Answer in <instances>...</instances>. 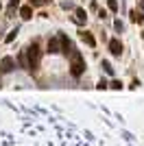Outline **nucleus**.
Instances as JSON below:
<instances>
[{
    "mask_svg": "<svg viewBox=\"0 0 144 146\" xmlns=\"http://www.w3.org/2000/svg\"><path fill=\"white\" fill-rule=\"evenodd\" d=\"M109 87H114V90H120L122 85H120V81H111V85H109Z\"/></svg>",
    "mask_w": 144,
    "mask_h": 146,
    "instance_id": "17",
    "label": "nucleus"
},
{
    "mask_svg": "<svg viewBox=\"0 0 144 146\" xmlns=\"http://www.w3.org/2000/svg\"><path fill=\"white\" fill-rule=\"evenodd\" d=\"M48 52L55 55V52H61V42H59V35L53 37V39H48Z\"/></svg>",
    "mask_w": 144,
    "mask_h": 146,
    "instance_id": "4",
    "label": "nucleus"
},
{
    "mask_svg": "<svg viewBox=\"0 0 144 146\" xmlns=\"http://www.w3.org/2000/svg\"><path fill=\"white\" fill-rule=\"evenodd\" d=\"M109 52L114 57H120L122 55V44H120L118 39H109Z\"/></svg>",
    "mask_w": 144,
    "mask_h": 146,
    "instance_id": "5",
    "label": "nucleus"
},
{
    "mask_svg": "<svg viewBox=\"0 0 144 146\" xmlns=\"http://www.w3.org/2000/svg\"><path fill=\"white\" fill-rule=\"evenodd\" d=\"M129 20H131V22H135V24H142V22H144V13L133 9V11L129 13Z\"/></svg>",
    "mask_w": 144,
    "mask_h": 146,
    "instance_id": "8",
    "label": "nucleus"
},
{
    "mask_svg": "<svg viewBox=\"0 0 144 146\" xmlns=\"http://www.w3.org/2000/svg\"><path fill=\"white\" fill-rule=\"evenodd\" d=\"M39 57H42V50L37 44H31L26 48V59H29V70H35L39 66Z\"/></svg>",
    "mask_w": 144,
    "mask_h": 146,
    "instance_id": "2",
    "label": "nucleus"
},
{
    "mask_svg": "<svg viewBox=\"0 0 144 146\" xmlns=\"http://www.w3.org/2000/svg\"><path fill=\"white\" fill-rule=\"evenodd\" d=\"M107 9H109V11H118V0H107Z\"/></svg>",
    "mask_w": 144,
    "mask_h": 146,
    "instance_id": "11",
    "label": "nucleus"
},
{
    "mask_svg": "<svg viewBox=\"0 0 144 146\" xmlns=\"http://www.w3.org/2000/svg\"><path fill=\"white\" fill-rule=\"evenodd\" d=\"M48 0H31V5H35V7H42V5H46Z\"/></svg>",
    "mask_w": 144,
    "mask_h": 146,
    "instance_id": "15",
    "label": "nucleus"
},
{
    "mask_svg": "<svg viewBox=\"0 0 144 146\" xmlns=\"http://www.w3.org/2000/svg\"><path fill=\"white\" fill-rule=\"evenodd\" d=\"M18 5H20V0H11V2H9V11H13Z\"/></svg>",
    "mask_w": 144,
    "mask_h": 146,
    "instance_id": "16",
    "label": "nucleus"
},
{
    "mask_svg": "<svg viewBox=\"0 0 144 146\" xmlns=\"http://www.w3.org/2000/svg\"><path fill=\"white\" fill-rule=\"evenodd\" d=\"M79 37H81V39H83V42L87 44L90 48H94V46H96V39H94V35H92V33H87V31H81V33H79Z\"/></svg>",
    "mask_w": 144,
    "mask_h": 146,
    "instance_id": "6",
    "label": "nucleus"
},
{
    "mask_svg": "<svg viewBox=\"0 0 144 146\" xmlns=\"http://www.w3.org/2000/svg\"><path fill=\"white\" fill-rule=\"evenodd\" d=\"M83 70H85L83 55L79 50H70V72H72V76H81Z\"/></svg>",
    "mask_w": 144,
    "mask_h": 146,
    "instance_id": "1",
    "label": "nucleus"
},
{
    "mask_svg": "<svg viewBox=\"0 0 144 146\" xmlns=\"http://www.w3.org/2000/svg\"><path fill=\"white\" fill-rule=\"evenodd\" d=\"M59 42H61V50L63 52H70V39L66 35H59Z\"/></svg>",
    "mask_w": 144,
    "mask_h": 146,
    "instance_id": "10",
    "label": "nucleus"
},
{
    "mask_svg": "<svg viewBox=\"0 0 144 146\" xmlns=\"http://www.w3.org/2000/svg\"><path fill=\"white\" fill-rule=\"evenodd\" d=\"M114 26H116V31H122V22H120V20H116V24H114Z\"/></svg>",
    "mask_w": 144,
    "mask_h": 146,
    "instance_id": "18",
    "label": "nucleus"
},
{
    "mask_svg": "<svg viewBox=\"0 0 144 146\" xmlns=\"http://www.w3.org/2000/svg\"><path fill=\"white\" fill-rule=\"evenodd\" d=\"M103 68H105V72H107V74H111V72H114V68L109 66V61H103Z\"/></svg>",
    "mask_w": 144,
    "mask_h": 146,
    "instance_id": "14",
    "label": "nucleus"
},
{
    "mask_svg": "<svg viewBox=\"0 0 144 146\" xmlns=\"http://www.w3.org/2000/svg\"><path fill=\"white\" fill-rule=\"evenodd\" d=\"M15 35H18V29H13L11 33L7 35V42H13V39H15Z\"/></svg>",
    "mask_w": 144,
    "mask_h": 146,
    "instance_id": "13",
    "label": "nucleus"
},
{
    "mask_svg": "<svg viewBox=\"0 0 144 146\" xmlns=\"http://www.w3.org/2000/svg\"><path fill=\"white\" fill-rule=\"evenodd\" d=\"M74 15H77V22H79V24H85V22H87V13H85L83 9H77Z\"/></svg>",
    "mask_w": 144,
    "mask_h": 146,
    "instance_id": "9",
    "label": "nucleus"
},
{
    "mask_svg": "<svg viewBox=\"0 0 144 146\" xmlns=\"http://www.w3.org/2000/svg\"><path fill=\"white\" fill-rule=\"evenodd\" d=\"M142 37H144V31H142Z\"/></svg>",
    "mask_w": 144,
    "mask_h": 146,
    "instance_id": "19",
    "label": "nucleus"
},
{
    "mask_svg": "<svg viewBox=\"0 0 144 146\" xmlns=\"http://www.w3.org/2000/svg\"><path fill=\"white\" fill-rule=\"evenodd\" d=\"M13 68H15L13 57H2V61H0V72H11Z\"/></svg>",
    "mask_w": 144,
    "mask_h": 146,
    "instance_id": "3",
    "label": "nucleus"
},
{
    "mask_svg": "<svg viewBox=\"0 0 144 146\" xmlns=\"http://www.w3.org/2000/svg\"><path fill=\"white\" fill-rule=\"evenodd\" d=\"M20 63H22V68H29V59H26V50H24L22 55H20Z\"/></svg>",
    "mask_w": 144,
    "mask_h": 146,
    "instance_id": "12",
    "label": "nucleus"
},
{
    "mask_svg": "<svg viewBox=\"0 0 144 146\" xmlns=\"http://www.w3.org/2000/svg\"><path fill=\"white\" fill-rule=\"evenodd\" d=\"M20 18H22V20H31V18H33V5L20 7Z\"/></svg>",
    "mask_w": 144,
    "mask_h": 146,
    "instance_id": "7",
    "label": "nucleus"
}]
</instances>
